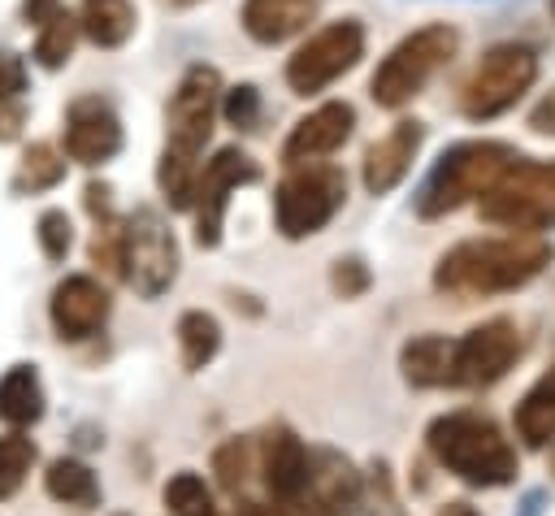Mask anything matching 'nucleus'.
Returning <instances> with one entry per match:
<instances>
[{
  "label": "nucleus",
  "instance_id": "obj_35",
  "mask_svg": "<svg viewBox=\"0 0 555 516\" xmlns=\"http://www.w3.org/2000/svg\"><path fill=\"white\" fill-rule=\"evenodd\" d=\"M529 130L533 134H546V139H555V87L529 108Z\"/></svg>",
  "mask_w": 555,
  "mask_h": 516
},
{
  "label": "nucleus",
  "instance_id": "obj_19",
  "mask_svg": "<svg viewBox=\"0 0 555 516\" xmlns=\"http://www.w3.org/2000/svg\"><path fill=\"white\" fill-rule=\"evenodd\" d=\"M321 0H243V30L256 43H286L317 17Z\"/></svg>",
  "mask_w": 555,
  "mask_h": 516
},
{
  "label": "nucleus",
  "instance_id": "obj_41",
  "mask_svg": "<svg viewBox=\"0 0 555 516\" xmlns=\"http://www.w3.org/2000/svg\"><path fill=\"white\" fill-rule=\"evenodd\" d=\"M551 477H555V447H551Z\"/></svg>",
  "mask_w": 555,
  "mask_h": 516
},
{
  "label": "nucleus",
  "instance_id": "obj_20",
  "mask_svg": "<svg viewBox=\"0 0 555 516\" xmlns=\"http://www.w3.org/2000/svg\"><path fill=\"white\" fill-rule=\"evenodd\" d=\"M399 373L416 390H447L451 386V338L438 330L412 334L399 347Z\"/></svg>",
  "mask_w": 555,
  "mask_h": 516
},
{
  "label": "nucleus",
  "instance_id": "obj_23",
  "mask_svg": "<svg viewBox=\"0 0 555 516\" xmlns=\"http://www.w3.org/2000/svg\"><path fill=\"white\" fill-rule=\"evenodd\" d=\"M78 30L95 48H121L134 35V4L130 0H82Z\"/></svg>",
  "mask_w": 555,
  "mask_h": 516
},
{
  "label": "nucleus",
  "instance_id": "obj_9",
  "mask_svg": "<svg viewBox=\"0 0 555 516\" xmlns=\"http://www.w3.org/2000/svg\"><path fill=\"white\" fill-rule=\"evenodd\" d=\"M525 356V330L512 317H490L468 334L451 338V386L486 390L503 382Z\"/></svg>",
  "mask_w": 555,
  "mask_h": 516
},
{
  "label": "nucleus",
  "instance_id": "obj_28",
  "mask_svg": "<svg viewBox=\"0 0 555 516\" xmlns=\"http://www.w3.org/2000/svg\"><path fill=\"white\" fill-rule=\"evenodd\" d=\"M74 39H78V17L56 9L48 22H39V39H35V56H39V65L61 69V65L69 61V52H74Z\"/></svg>",
  "mask_w": 555,
  "mask_h": 516
},
{
  "label": "nucleus",
  "instance_id": "obj_1",
  "mask_svg": "<svg viewBox=\"0 0 555 516\" xmlns=\"http://www.w3.org/2000/svg\"><path fill=\"white\" fill-rule=\"evenodd\" d=\"M555 260L551 238L542 234H486V238H464L447 247L434 265V291L460 304L490 299V295H512L542 278Z\"/></svg>",
  "mask_w": 555,
  "mask_h": 516
},
{
  "label": "nucleus",
  "instance_id": "obj_15",
  "mask_svg": "<svg viewBox=\"0 0 555 516\" xmlns=\"http://www.w3.org/2000/svg\"><path fill=\"white\" fill-rule=\"evenodd\" d=\"M308 442L286 425V421H273L264 434H260V481H264V494L278 507H286L295 499V490L304 486V473H308Z\"/></svg>",
  "mask_w": 555,
  "mask_h": 516
},
{
  "label": "nucleus",
  "instance_id": "obj_27",
  "mask_svg": "<svg viewBox=\"0 0 555 516\" xmlns=\"http://www.w3.org/2000/svg\"><path fill=\"white\" fill-rule=\"evenodd\" d=\"M61 178H65V156H61L52 143H30L26 156H22V165H17L13 186H17V191H48V186H56Z\"/></svg>",
  "mask_w": 555,
  "mask_h": 516
},
{
  "label": "nucleus",
  "instance_id": "obj_6",
  "mask_svg": "<svg viewBox=\"0 0 555 516\" xmlns=\"http://www.w3.org/2000/svg\"><path fill=\"white\" fill-rule=\"evenodd\" d=\"M533 82H538V52L529 43H516V39L494 43L468 69V78L460 87V113L468 121L503 117Z\"/></svg>",
  "mask_w": 555,
  "mask_h": 516
},
{
  "label": "nucleus",
  "instance_id": "obj_8",
  "mask_svg": "<svg viewBox=\"0 0 555 516\" xmlns=\"http://www.w3.org/2000/svg\"><path fill=\"white\" fill-rule=\"evenodd\" d=\"M117 247H121V278L134 286L139 299H160L178 282V238L169 221L156 208H134L117 225Z\"/></svg>",
  "mask_w": 555,
  "mask_h": 516
},
{
  "label": "nucleus",
  "instance_id": "obj_22",
  "mask_svg": "<svg viewBox=\"0 0 555 516\" xmlns=\"http://www.w3.org/2000/svg\"><path fill=\"white\" fill-rule=\"evenodd\" d=\"M43 416V386L30 364H13L0 377V421L13 429H26Z\"/></svg>",
  "mask_w": 555,
  "mask_h": 516
},
{
  "label": "nucleus",
  "instance_id": "obj_26",
  "mask_svg": "<svg viewBox=\"0 0 555 516\" xmlns=\"http://www.w3.org/2000/svg\"><path fill=\"white\" fill-rule=\"evenodd\" d=\"M165 507H169V516H221L212 503V490L191 468H182L165 481Z\"/></svg>",
  "mask_w": 555,
  "mask_h": 516
},
{
  "label": "nucleus",
  "instance_id": "obj_34",
  "mask_svg": "<svg viewBox=\"0 0 555 516\" xmlns=\"http://www.w3.org/2000/svg\"><path fill=\"white\" fill-rule=\"evenodd\" d=\"M22 91H26V65H22V56L0 52V104L4 100H17Z\"/></svg>",
  "mask_w": 555,
  "mask_h": 516
},
{
  "label": "nucleus",
  "instance_id": "obj_12",
  "mask_svg": "<svg viewBox=\"0 0 555 516\" xmlns=\"http://www.w3.org/2000/svg\"><path fill=\"white\" fill-rule=\"evenodd\" d=\"M360 503H364V477L356 473V464L321 447V451H308L304 486L273 516H356Z\"/></svg>",
  "mask_w": 555,
  "mask_h": 516
},
{
  "label": "nucleus",
  "instance_id": "obj_24",
  "mask_svg": "<svg viewBox=\"0 0 555 516\" xmlns=\"http://www.w3.org/2000/svg\"><path fill=\"white\" fill-rule=\"evenodd\" d=\"M173 334H178V356H182V369H186V373L208 369L212 356L221 351V325H217V317L204 312V308L182 312Z\"/></svg>",
  "mask_w": 555,
  "mask_h": 516
},
{
  "label": "nucleus",
  "instance_id": "obj_4",
  "mask_svg": "<svg viewBox=\"0 0 555 516\" xmlns=\"http://www.w3.org/2000/svg\"><path fill=\"white\" fill-rule=\"evenodd\" d=\"M455 48H460V30L447 26V22H429V26L412 30V35L399 39V43L382 56V65L373 69V82H369L373 100H377L382 108H403V104H412V100L429 87V78L455 56Z\"/></svg>",
  "mask_w": 555,
  "mask_h": 516
},
{
  "label": "nucleus",
  "instance_id": "obj_38",
  "mask_svg": "<svg viewBox=\"0 0 555 516\" xmlns=\"http://www.w3.org/2000/svg\"><path fill=\"white\" fill-rule=\"evenodd\" d=\"M56 9H61V0H26V4H22V17L39 26V22H48Z\"/></svg>",
  "mask_w": 555,
  "mask_h": 516
},
{
  "label": "nucleus",
  "instance_id": "obj_7",
  "mask_svg": "<svg viewBox=\"0 0 555 516\" xmlns=\"http://www.w3.org/2000/svg\"><path fill=\"white\" fill-rule=\"evenodd\" d=\"M347 204V173L338 165H291V173L273 191V221L282 238H308L321 234L338 208Z\"/></svg>",
  "mask_w": 555,
  "mask_h": 516
},
{
  "label": "nucleus",
  "instance_id": "obj_14",
  "mask_svg": "<svg viewBox=\"0 0 555 516\" xmlns=\"http://www.w3.org/2000/svg\"><path fill=\"white\" fill-rule=\"evenodd\" d=\"M65 156L78 165H104L121 152V117L104 95H78L65 108V130H61Z\"/></svg>",
  "mask_w": 555,
  "mask_h": 516
},
{
  "label": "nucleus",
  "instance_id": "obj_11",
  "mask_svg": "<svg viewBox=\"0 0 555 516\" xmlns=\"http://www.w3.org/2000/svg\"><path fill=\"white\" fill-rule=\"evenodd\" d=\"M217 104H221V74L212 65H191L178 78L169 108H165V152L195 160L212 134Z\"/></svg>",
  "mask_w": 555,
  "mask_h": 516
},
{
  "label": "nucleus",
  "instance_id": "obj_16",
  "mask_svg": "<svg viewBox=\"0 0 555 516\" xmlns=\"http://www.w3.org/2000/svg\"><path fill=\"white\" fill-rule=\"evenodd\" d=\"M356 130V108L347 100H330L321 108H312L308 117H299L282 143V160L286 165H308L321 160L330 152H338Z\"/></svg>",
  "mask_w": 555,
  "mask_h": 516
},
{
  "label": "nucleus",
  "instance_id": "obj_10",
  "mask_svg": "<svg viewBox=\"0 0 555 516\" xmlns=\"http://www.w3.org/2000/svg\"><path fill=\"white\" fill-rule=\"evenodd\" d=\"M360 56H364V26L356 17L330 22L295 48V56L286 61V87L295 95H317L330 82H338L347 69H356Z\"/></svg>",
  "mask_w": 555,
  "mask_h": 516
},
{
  "label": "nucleus",
  "instance_id": "obj_32",
  "mask_svg": "<svg viewBox=\"0 0 555 516\" xmlns=\"http://www.w3.org/2000/svg\"><path fill=\"white\" fill-rule=\"evenodd\" d=\"M39 247H43L48 260H65V256H69V247H74V225H69V217H65L61 208L39 212Z\"/></svg>",
  "mask_w": 555,
  "mask_h": 516
},
{
  "label": "nucleus",
  "instance_id": "obj_31",
  "mask_svg": "<svg viewBox=\"0 0 555 516\" xmlns=\"http://www.w3.org/2000/svg\"><path fill=\"white\" fill-rule=\"evenodd\" d=\"M217 108L225 113V121H230L234 130H256V121H260V91H256L251 82L230 87L225 100H221Z\"/></svg>",
  "mask_w": 555,
  "mask_h": 516
},
{
  "label": "nucleus",
  "instance_id": "obj_42",
  "mask_svg": "<svg viewBox=\"0 0 555 516\" xmlns=\"http://www.w3.org/2000/svg\"><path fill=\"white\" fill-rule=\"evenodd\" d=\"M169 4H195V0H169Z\"/></svg>",
  "mask_w": 555,
  "mask_h": 516
},
{
  "label": "nucleus",
  "instance_id": "obj_3",
  "mask_svg": "<svg viewBox=\"0 0 555 516\" xmlns=\"http://www.w3.org/2000/svg\"><path fill=\"white\" fill-rule=\"evenodd\" d=\"M516 160H520V152L499 139H468V143L447 147L416 191V217L438 221V217L481 199L499 182V173Z\"/></svg>",
  "mask_w": 555,
  "mask_h": 516
},
{
  "label": "nucleus",
  "instance_id": "obj_39",
  "mask_svg": "<svg viewBox=\"0 0 555 516\" xmlns=\"http://www.w3.org/2000/svg\"><path fill=\"white\" fill-rule=\"evenodd\" d=\"M438 516H481V512H477L468 499H447V503L438 507Z\"/></svg>",
  "mask_w": 555,
  "mask_h": 516
},
{
  "label": "nucleus",
  "instance_id": "obj_33",
  "mask_svg": "<svg viewBox=\"0 0 555 516\" xmlns=\"http://www.w3.org/2000/svg\"><path fill=\"white\" fill-rule=\"evenodd\" d=\"M330 282H334V291H338L343 299H356V295H364V291H369L373 273H369V265H364L360 256H338V260H334Z\"/></svg>",
  "mask_w": 555,
  "mask_h": 516
},
{
  "label": "nucleus",
  "instance_id": "obj_25",
  "mask_svg": "<svg viewBox=\"0 0 555 516\" xmlns=\"http://www.w3.org/2000/svg\"><path fill=\"white\" fill-rule=\"evenodd\" d=\"M43 490L65 507H95L100 503V481L82 460H52L43 473Z\"/></svg>",
  "mask_w": 555,
  "mask_h": 516
},
{
  "label": "nucleus",
  "instance_id": "obj_13",
  "mask_svg": "<svg viewBox=\"0 0 555 516\" xmlns=\"http://www.w3.org/2000/svg\"><path fill=\"white\" fill-rule=\"evenodd\" d=\"M247 182H260V165H256L243 147H221L212 160H204V169L195 173V191H191L195 243H199V247H217V243H221L230 191H238V186H247Z\"/></svg>",
  "mask_w": 555,
  "mask_h": 516
},
{
  "label": "nucleus",
  "instance_id": "obj_30",
  "mask_svg": "<svg viewBox=\"0 0 555 516\" xmlns=\"http://www.w3.org/2000/svg\"><path fill=\"white\" fill-rule=\"evenodd\" d=\"M247 468H251V447H247L243 438H230V442H221V447L212 451V473H217V481H221L230 494L243 490Z\"/></svg>",
  "mask_w": 555,
  "mask_h": 516
},
{
  "label": "nucleus",
  "instance_id": "obj_21",
  "mask_svg": "<svg viewBox=\"0 0 555 516\" xmlns=\"http://www.w3.org/2000/svg\"><path fill=\"white\" fill-rule=\"evenodd\" d=\"M512 429L529 451H546L555 442V364L520 395L512 412Z\"/></svg>",
  "mask_w": 555,
  "mask_h": 516
},
{
  "label": "nucleus",
  "instance_id": "obj_2",
  "mask_svg": "<svg viewBox=\"0 0 555 516\" xmlns=\"http://www.w3.org/2000/svg\"><path fill=\"white\" fill-rule=\"evenodd\" d=\"M425 447L438 468H447L451 477H460L473 490L512 486L520 473V455H516V442L507 438V429L494 416L473 412V408H451V412L434 416L425 429Z\"/></svg>",
  "mask_w": 555,
  "mask_h": 516
},
{
  "label": "nucleus",
  "instance_id": "obj_43",
  "mask_svg": "<svg viewBox=\"0 0 555 516\" xmlns=\"http://www.w3.org/2000/svg\"><path fill=\"white\" fill-rule=\"evenodd\" d=\"M551 13H555V0H551Z\"/></svg>",
  "mask_w": 555,
  "mask_h": 516
},
{
  "label": "nucleus",
  "instance_id": "obj_37",
  "mask_svg": "<svg viewBox=\"0 0 555 516\" xmlns=\"http://www.w3.org/2000/svg\"><path fill=\"white\" fill-rule=\"evenodd\" d=\"M22 117H26V108H22L17 100H4V104H0V143L17 139V130H22Z\"/></svg>",
  "mask_w": 555,
  "mask_h": 516
},
{
  "label": "nucleus",
  "instance_id": "obj_18",
  "mask_svg": "<svg viewBox=\"0 0 555 516\" xmlns=\"http://www.w3.org/2000/svg\"><path fill=\"white\" fill-rule=\"evenodd\" d=\"M425 143V126L416 117L408 121H395L369 152H364V191L369 195H390L408 173H412V160Z\"/></svg>",
  "mask_w": 555,
  "mask_h": 516
},
{
  "label": "nucleus",
  "instance_id": "obj_36",
  "mask_svg": "<svg viewBox=\"0 0 555 516\" xmlns=\"http://www.w3.org/2000/svg\"><path fill=\"white\" fill-rule=\"evenodd\" d=\"M113 191L104 186V182H91L87 186V208H91V217L95 221H113V199H108Z\"/></svg>",
  "mask_w": 555,
  "mask_h": 516
},
{
  "label": "nucleus",
  "instance_id": "obj_17",
  "mask_svg": "<svg viewBox=\"0 0 555 516\" xmlns=\"http://www.w3.org/2000/svg\"><path fill=\"white\" fill-rule=\"evenodd\" d=\"M108 308H113V299H108L104 282H95L91 273H74L52 291L48 312H52V325L65 343H82L108 321Z\"/></svg>",
  "mask_w": 555,
  "mask_h": 516
},
{
  "label": "nucleus",
  "instance_id": "obj_40",
  "mask_svg": "<svg viewBox=\"0 0 555 516\" xmlns=\"http://www.w3.org/2000/svg\"><path fill=\"white\" fill-rule=\"evenodd\" d=\"M238 516H269V512H264V507H256V503H243V512H238Z\"/></svg>",
  "mask_w": 555,
  "mask_h": 516
},
{
  "label": "nucleus",
  "instance_id": "obj_5",
  "mask_svg": "<svg viewBox=\"0 0 555 516\" xmlns=\"http://www.w3.org/2000/svg\"><path fill=\"white\" fill-rule=\"evenodd\" d=\"M481 217L503 230L542 234L555 225V160H529L520 156L499 173V182L477 199Z\"/></svg>",
  "mask_w": 555,
  "mask_h": 516
},
{
  "label": "nucleus",
  "instance_id": "obj_29",
  "mask_svg": "<svg viewBox=\"0 0 555 516\" xmlns=\"http://www.w3.org/2000/svg\"><path fill=\"white\" fill-rule=\"evenodd\" d=\"M30 464H35V442L26 434H17V429L0 434V499L17 494V486L26 481Z\"/></svg>",
  "mask_w": 555,
  "mask_h": 516
}]
</instances>
